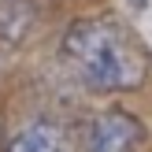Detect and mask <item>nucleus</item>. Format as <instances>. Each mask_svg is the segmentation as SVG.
Masks as SVG:
<instances>
[{
	"label": "nucleus",
	"mask_w": 152,
	"mask_h": 152,
	"mask_svg": "<svg viewBox=\"0 0 152 152\" xmlns=\"http://www.w3.org/2000/svg\"><path fill=\"white\" fill-rule=\"evenodd\" d=\"M63 59L93 93H130L148 78V48L126 22L111 15L78 19L63 34Z\"/></svg>",
	"instance_id": "nucleus-1"
},
{
	"label": "nucleus",
	"mask_w": 152,
	"mask_h": 152,
	"mask_svg": "<svg viewBox=\"0 0 152 152\" xmlns=\"http://www.w3.org/2000/svg\"><path fill=\"white\" fill-rule=\"evenodd\" d=\"M141 123L130 115V111H104L100 119L93 123L86 141V152H134L141 141Z\"/></svg>",
	"instance_id": "nucleus-2"
},
{
	"label": "nucleus",
	"mask_w": 152,
	"mask_h": 152,
	"mask_svg": "<svg viewBox=\"0 0 152 152\" xmlns=\"http://www.w3.org/2000/svg\"><path fill=\"white\" fill-rule=\"evenodd\" d=\"M4 152H67V134L48 119H34L7 137Z\"/></svg>",
	"instance_id": "nucleus-3"
},
{
	"label": "nucleus",
	"mask_w": 152,
	"mask_h": 152,
	"mask_svg": "<svg viewBox=\"0 0 152 152\" xmlns=\"http://www.w3.org/2000/svg\"><path fill=\"white\" fill-rule=\"evenodd\" d=\"M34 26V4L30 0H0V41L19 45Z\"/></svg>",
	"instance_id": "nucleus-4"
},
{
	"label": "nucleus",
	"mask_w": 152,
	"mask_h": 152,
	"mask_svg": "<svg viewBox=\"0 0 152 152\" xmlns=\"http://www.w3.org/2000/svg\"><path fill=\"white\" fill-rule=\"evenodd\" d=\"M126 4H130V7H134V11H145V7L152 4V0H126Z\"/></svg>",
	"instance_id": "nucleus-5"
}]
</instances>
